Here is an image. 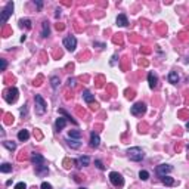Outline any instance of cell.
Returning <instances> with one entry per match:
<instances>
[{
  "label": "cell",
  "mask_w": 189,
  "mask_h": 189,
  "mask_svg": "<svg viewBox=\"0 0 189 189\" xmlns=\"http://www.w3.org/2000/svg\"><path fill=\"white\" fill-rule=\"evenodd\" d=\"M161 182L166 185V186H173V185H176V180L173 177H170V176H164V177H161Z\"/></svg>",
  "instance_id": "obj_19"
},
{
  "label": "cell",
  "mask_w": 189,
  "mask_h": 189,
  "mask_svg": "<svg viewBox=\"0 0 189 189\" xmlns=\"http://www.w3.org/2000/svg\"><path fill=\"white\" fill-rule=\"evenodd\" d=\"M12 12H13V2H8V5H6L5 9L2 11V24H3V25L8 22L9 16L12 15Z\"/></svg>",
  "instance_id": "obj_4"
},
{
  "label": "cell",
  "mask_w": 189,
  "mask_h": 189,
  "mask_svg": "<svg viewBox=\"0 0 189 189\" xmlns=\"http://www.w3.org/2000/svg\"><path fill=\"white\" fill-rule=\"evenodd\" d=\"M64 47L69 50V52H74L76 50V47H77V39L74 37V35H69V37H65L64 39Z\"/></svg>",
  "instance_id": "obj_5"
},
{
  "label": "cell",
  "mask_w": 189,
  "mask_h": 189,
  "mask_svg": "<svg viewBox=\"0 0 189 189\" xmlns=\"http://www.w3.org/2000/svg\"><path fill=\"white\" fill-rule=\"evenodd\" d=\"M130 112L133 115H143L145 112H146V105H145L143 102H137V103H134L133 106H132Z\"/></svg>",
  "instance_id": "obj_7"
},
{
  "label": "cell",
  "mask_w": 189,
  "mask_h": 189,
  "mask_svg": "<svg viewBox=\"0 0 189 189\" xmlns=\"http://www.w3.org/2000/svg\"><path fill=\"white\" fill-rule=\"evenodd\" d=\"M98 106H99V105H98V103H95V105H92V110L95 111V110H98Z\"/></svg>",
  "instance_id": "obj_43"
},
{
  "label": "cell",
  "mask_w": 189,
  "mask_h": 189,
  "mask_svg": "<svg viewBox=\"0 0 189 189\" xmlns=\"http://www.w3.org/2000/svg\"><path fill=\"white\" fill-rule=\"evenodd\" d=\"M31 163H33L34 166H43L45 164V157L40 155L39 152H33L31 154Z\"/></svg>",
  "instance_id": "obj_9"
},
{
  "label": "cell",
  "mask_w": 189,
  "mask_h": 189,
  "mask_svg": "<svg viewBox=\"0 0 189 189\" xmlns=\"http://www.w3.org/2000/svg\"><path fill=\"white\" fill-rule=\"evenodd\" d=\"M134 96H136V95H134V90L133 89H127V90H126V98H127V99H133Z\"/></svg>",
  "instance_id": "obj_29"
},
{
  "label": "cell",
  "mask_w": 189,
  "mask_h": 189,
  "mask_svg": "<svg viewBox=\"0 0 189 189\" xmlns=\"http://www.w3.org/2000/svg\"><path fill=\"white\" fill-rule=\"evenodd\" d=\"M139 177H140V180H148V179H149V173H148L146 170H142V171L139 173Z\"/></svg>",
  "instance_id": "obj_28"
},
{
  "label": "cell",
  "mask_w": 189,
  "mask_h": 189,
  "mask_svg": "<svg viewBox=\"0 0 189 189\" xmlns=\"http://www.w3.org/2000/svg\"><path fill=\"white\" fill-rule=\"evenodd\" d=\"M110 180H111V183L114 186H123L124 185V179L120 173H117V171H111L110 173Z\"/></svg>",
  "instance_id": "obj_6"
},
{
  "label": "cell",
  "mask_w": 189,
  "mask_h": 189,
  "mask_svg": "<svg viewBox=\"0 0 189 189\" xmlns=\"http://www.w3.org/2000/svg\"><path fill=\"white\" fill-rule=\"evenodd\" d=\"M35 173H37L39 176L47 174V173H49V167L45 166V164H43V166H37V167H35Z\"/></svg>",
  "instance_id": "obj_15"
},
{
  "label": "cell",
  "mask_w": 189,
  "mask_h": 189,
  "mask_svg": "<svg viewBox=\"0 0 189 189\" xmlns=\"http://www.w3.org/2000/svg\"><path fill=\"white\" fill-rule=\"evenodd\" d=\"M34 3L37 5V8H39V9H42V6H43V3H42V2H34Z\"/></svg>",
  "instance_id": "obj_41"
},
{
  "label": "cell",
  "mask_w": 189,
  "mask_h": 189,
  "mask_svg": "<svg viewBox=\"0 0 189 189\" xmlns=\"http://www.w3.org/2000/svg\"><path fill=\"white\" fill-rule=\"evenodd\" d=\"M148 81H149V87H151V89H155L157 84H158V78H157V76L154 73H149V74H148Z\"/></svg>",
  "instance_id": "obj_13"
},
{
  "label": "cell",
  "mask_w": 189,
  "mask_h": 189,
  "mask_svg": "<svg viewBox=\"0 0 189 189\" xmlns=\"http://www.w3.org/2000/svg\"><path fill=\"white\" fill-rule=\"evenodd\" d=\"M42 80H43V77H42V76H39V78H37V80H34V86H40V84H42Z\"/></svg>",
  "instance_id": "obj_38"
},
{
  "label": "cell",
  "mask_w": 189,
  "mask_h": 189,
  "mask_svg": "<svg viewBox=\"0 0 189 189\" xmlns=\"http://www.w3.org/2000/svg\"><path fill=\"white\" fill-rule=\"evenodd\" d=\"M73 164H74V161H73V160H68V158L64 160V167H65V168H71Z\"/></svg>",
  "instance_id": "obj_31"
},
{
  "label": "cell",
  "mask_w": 189,
  "mask_h": 189,
  "mask_svg": "<svg viewBox=\"0 0 189 189\" xmlns=\"http://www.w3.org/2000/svg\"><path fill=\"white\" fill-rule=\"evenodd\" d=\"M76 164H77V167H78V168H81V167L89 166V164H90V158H89L87 155L80 157V158H77V160H76Z\"/></svg>",
  "instance_id": "obj_10"
},
{
  "label": "cell",
  "mask_w": 189,
  "mask_h": 189,
  "mask_svg": "<svg viewBox=\"0 0 189 189\" xmlns=\"http://www.w3.org/2000/svg\"><path fill=\"white\" fill-rule=\"evenodd\" d=\"M34 103H35V114L37 115H43L47 110V103H46V100L43 99V96H40V95H35L34 96Z\"/></svg>",
  "instance_id": "obj_2"
},
{
  "label": "cell",
  "mask_w": 189,
  "mask_h": 189,
  "mask_svg": "<svg viewBox=\"0 0 189 189\" xmlns=\"http://www.w3.org/2000/svg\"><path fill=\"white\" fill-rule=\"evenodd\" d=\"M127 155L129 158L132 160V161H136V163H139V161H142L143 160V151L139 148V146H133V148H129L127 149Z\"/></svg>",
  "instance_id": "obj_1"
},
{
  "label": "cell",
  "mask_w": 189,
  "mask_h": 189,
  "mask_svg": "<svg viewBox=\"0 0 189 189\" xmlns=\"http://www.w3.org/2000/svg\"><path fill=\"white\" fill-rule=\"evenodd\" d=\"M168 81L170 83H173V84H176L179 81V76H177V73L176 71H171L170 74H168Z\"/></svg>",
  "instance_id": "obj_22"
},
{
  "label": "cell",
  "mask_w": 189,
  "mask_h": 189,
  "mask_svg": "<svg viewBox=\"0 0 189 189\" xmlns=\"http://www.w3.org/2000/svg\"><path fill=\"white\" fill-rule=\"evenodd\" d=\"M171 170H173V167L170 166V164H160L155 168V173L160 177H164V176H167V173H170Z\"/></svg>",
  "instance_id": "obj_8"
},
{
  "label": "cell",
  "mask_w": 189,
  "mask_h": 189,
  "mask_svg": "<svg viewBox=\"0 0 189 189\" xmlns=\"http://www.w3.org/2000/svg\"><path fill=\"white\" fill-rule=\"evenodd\" d=\"M99 143H100L99 134L93 132V133L90 134V146H92V148H98V146H99Z\"/></svg>",
  "instance_id": "obj_11"
},
{
  "label": "cell",
  "mask_w": 189,
  "mask_h": 189,
  "mask_svg": "<svg viewBox=\"0 0 189 189\" xmlns=\"http://www.w3.org/2000/svg\"><path fill=\"white\" fill-rule=\"evenodd\" d=\"M15 189H27V185H25L24 182H19V183L15 185Z\"/></svg>",
  "instance_id": "obj_34"
},
{
  "label": "cell",
  "mask_w": 189,
  "mask_h": 189,
  "mask_svg": "<svg viewBox=\"0 0 189 189\" xmlns=\"http://www.w3.org/2000/svg\"><path fill=\"white\" fill-rule=\"evenodd\" d=\"M80 189H86V188H80Z\"/></svg>",
  "instance_id": "obj_46"
},
{
  "label": "cell",
  "mask_w": 189,
  "mask_h": 189,
  "mask_svg": "<svg viewBox=\"0 0 189 189\" xmlns=\"http://www.w3.org/2000/svg\"><path fill=\"white\" fill-rule=\"evenodd\" d=\"M139 64H140V65H148V62H146V61H139Z\"/></svg>",
  "instance_id": "obj_44"
},
{
  "label": "cell",
  "mask_w": 189,
  "mask_h": 189,
  "mask_svg": "<svg viewBox=\"0 0 189 189\" xmlns=\"http://www.w3.org/2000/svg\"><path fill=\"white\" fill-rule=\"evenodd\" d=\"M34 136H37V139H42V137H43V136H42V133H40L37 129H35V132H34Z\"/></svg>",
  "instance_id": "obj_40"
},
{
  "label": "cell",
  "mask_w": 189,
  "mask_h": 189,
  "mask_svg": "<svg viewBox=\"0 0 189 189\" xmlns=\"http://www.w3.org/2000/svg\"><path fill=\"white\" fill-rule=\"evenodd\" d=\"M19 111H21V115H25V114H27V105L21 106V110H19Z\"/></svg>",
  "instance_id": "obj_39"
},
{
  "label": "cell",
  "mask_w": 189,
  "mask_h": 189,
  "mask_svg": "<svg viewBox=\"0 0 189 189\" xmlns=\"http://www.w3.org/2000/svg\"><path fill=\"white\" fill-rule=\"evenodd\" d=\"M5 118H6V120H5V124H12V123H13V115H12V114H6Z\"/></svg>",
  "instance_id": "obj_30"
},
{
  "label": "cell",
  "mask_w": 189,
  "mask_h": 189,
  "mask_svg": "<svg viewBox=\"0 0 189 189\" xmlns=\"http://www.w3.org/2000/svg\"><path fill=\"white\" fill-rule=\"evenodd\" d=\"M65 124H67V118H64V117H59L55 123V130L56 132H61L64 127H65Z\"/></svg>",
  "instance_id": "obj_12"
},
{
  "label": "cell",
  "mask_w": 189,
  "mask_h": 189,
  "mask_svg": "<svg viewBox=\"0 0 189 189\" xmlns=\"http://www.w3.org/2000/svg\"><path fill=\"white\" fill-rule=\"evenodd\" d=\"M186 129H188V130H189V121L186 123Z\"/></svg>",
  "instance_id": "obj_45"
},
{
  "label": "cell",
  "mask_w": 189,
  "mask_h": 189,
  "mask_svg": "<svg viewBox=\"0 0 189 189\" xmlns=\"http://www.w3.org/2000/svg\"><path fill=\"white\" fill-rule=\"evenodd\" d=\"M56 30H64V25L62 24H56Z\"/></svg>",
  "instance_id": "obj_42"
},
{
  "label": "cell",
  "mask_w": 189,
  "mask_h": 189,
  "mask_svg": "<svg viewBox=\"0 0 189 189\" xmlns=\"http://www.w3.org/2000/svg\"><path fill=\"white\" fill-rule=\"evenodd\" d=\"M112 40H114V43H123V34H115Z\"/></svg>",
  "instance_id": "obj_33"
},
{
  "label": "cell",
  "mask_w": 189,
  "mask_h": 189,
  "mask_svg": "<svg viewBox=\"0 0 189 189\" xmlns=\"http://www.w3.org/2000/svg\"><path fill=\"white\" fill-rule=\"evenodd\" d=\"M95 166L98 167L99 170H103V168H105V166L102 164V161H99V160H96V161H95Z\"/></svg>",
  "instance_id": "obj_35"
},
{
  "label": "cell",
  "mask_w": 189,
  "mask_h": 189,
  "mask_svg": "<svg viewBox=\"0 0 189 189\" xmlns=\"http://www.w3.org/2000/svg\"><path fill=\"white\" fill-rule=\"evenodd\" d=\"M40 189H52V185H50V183H47V182H43V183H42V186H40Z\"/></svg>",
  "instance_id": "obj_36"
},
{
  "label": "cell",
  "mask_w": 189,
  "mask_h": 189,
  "mask_svg": "<svg viewBox=\"0 0 189 189\" xmlns=\"http://www.w3.org/2000/svg\"><path fill=\"white\" fill-rule=\"evenodd\" d=\"M28 137H30V133H28V130H19V133H18V139L21 140V142H25V140H28Z\"/></svg>",
  "instance_id": "obj_18"
},
{
  "label": "cell",
  "mask_w": 189,
  "mask_h": 189,
  "mask_svg": "<svg viewBox=\"0 0 189 189\" xmlns=\"http://www.w3.org/2000/svg\"><path fill=\"white\" fill-rule=\"evenodd\" d=\"M19 25L30 30V28H31V21H30V19H21V21H19Z\"/></svg>",
  "instance_id": "obj_27"
},
{
  "label": "cell",
  "mask_w": 189,
  "mask_h": 189,
  "mask_svg": "<svg viewBox=\"0 0 189 189\" xmlns=\"http://www.w3.org/2000/svg\"><path fill=\"white\" fill-rule=\"evenodd\" d=\"M68 145L71 146V148H74V149H77L81 146V142L77 140V139H71V137H68Z\"/></svg>",
  "instance_id": "obj_21"
},
{
  "label": "cell",
  "mask_w": 189,
  "mask_h": 189,
  "mask_svg": "<svg viewBox=\"0 0 189 189\" xmlns=\"http://www.w3.org/2000/svg\"><path fill=\"white\" fill-rule=\"evenodd\" d=\"M68 137L80 140V139H81V132H80V130H69V132H68Z\"/></svg>",
  "instance_id": "obj_20"
},
{
  "label": "cell",
  "mask_w": 189,
  "mask_h": 189,
  "mask_svg": "<svg viewBox=\"0 0 189 189\" xmlns=\"http://www.w3.org/2000/svg\"><path fill=\"white\" fill-rule=\"evenodd\" d=\"M18 95H19V92H18L16 87H9V89H6L3 92V98H5V100H6L8 103H11V105L16 102Z\"/></svg>",
  "instance_id": "obj_3"
},
{
  "label": "cell",
  "mask_w": 189,
  "mask_h": 189,
  "mask_svg": "<svg viewBox=\"0 0 189 189\" xmlns=\"http://www.w3.org/2000/svg\"><path fill=\"white\" fill-rule=\"evenodd\" d=\"M83 99L86 100L87 103H92L95 100V95H92V92H89V90H84L83 92Z\"/></svg>",
  "instance_id": "obj_16"
},
{
  "label": "cell",
  "mask_w": 189,
  "mask_h": 189,
  "mask_svg": "<svg viewBox=\"0 0 189 189\" xmlns=\"http://www.w3.org/2000/svg\"><path fill=\"white\" fill-rule=\"evenodd\" d=\"M3 146L8 148L9 151H15V149H16V143L12 142V140H3Z\"/></svg>",
  "instance_id": "obj_23"
},
{
  "label": "cell",
  "mask_w": 189,
  "mask_h": 189,
  "mask_svg": "<svg viewBox=\"0 0 189 189\" xmlns=\"http://www.w3.org/2000/svg\"><path fill=\"white\" fill-rule=\"evenodd\" d=\"M59 83H61L59 77H56V76L50 77V84H52V87H53V89H58V87H59Z\"/></svg>",
  "instance_id": "obj_25"
},
{
  "label": "cell",
  "mask_w": 189,
  "mask_h": 189,
  "mask_svg": "<svg viewBox=\"0 0 189 189\" xmlns=\"http://www.w3.org/2000/svg\"><path fill=\"white\" fill-rule=\"evenodd\" d=\"M67 84H68V87H73V89H74V87H76V78L69 77L67 80Z\"/></svg>",
  "instance_id": "obj_32"
},
{
  "label": "cell",
  "mask_w": 189,
  "mask_h": 189,
  "mask_svg": "<svg viewBox=\"0 0 189 189\" xmlns=\"http://www.w3.org/2000/svg\"><path fill=\"white\" fill-rule=\"evenodd\" d=\"M0 64H2V71H6V67H8L6 59H0Z\"/></svg>",
  "instance_id": "obj_37"
},
{
  "label": "cell",
  "mask_w": 189,
  "mask_h": 189,
  "mask_svg": "<svg viewBox=\"0 0 189 189\" xmlns=\"http://www.w3.org/2000/svg\"><path fill=\"white\" fill-rule=\"evenodd\" d=\"M117 25H120V27H127V25H129L127 16H126L124 13H120V15L117 16Z\"/></svg>",
  "instance_id": "obj_14"
},
{
  "label": "cell",
  "mask_w": 189,
  "mask_h": 189,
  "mask_svg": "<svg viewBox=\"0 0 189 189\" xmlns=\"http://www.w3.org/2000/svg\"><path fill=\"white\" fill-rule=\"evenodd\" d=\"M49 34H50L49 22H47V21H43V24H42V35H43V37H47Z\"/></svg>",
  "instance_id": "obj_17"
},
{
  "label": "cell",
  "mask_w": 189,
  "mask_h": 189,
  "mask_svg": "<svg viewBox=\"0 0 189 189\" xmlns=\"http://www.w3.org/2000/svg\"><path fill=\"white\" fill-rule=\"evenodd\" d=\"M59 114H62V115H65V118H67V120H69V121L73 123V124H77V121H76L74 118H71V115H69V114H68V112L65 111V110H59Z\"/></svg>",
  "instance_id": "obj_26"
},
{
  "label": "cell",
  "mask_w": 189,
  "mask_h": 189,
  "mask_svg": "<svg viewBox=\"0 0 189 189\" xmlns=\"http://www.w3.org/2000/svg\"><path fill=\"white\" fill-rule=\"evenodd\" d=\"M0 171H2V173H11L12 166L11 164H8V163H3V164L0 166Z\"/></svg>",
  "instance_id": "obj_24"
}]
</instances>
